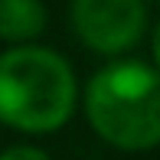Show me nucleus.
<instances>
[{"label":"nucleus","mask_w":160,"mask_h":160,"mask_svg":"<svg viewBox=\"0 0 160 160\" xmlns=\"http://www.w3.org/2000/svg\"><path fill=\"white\" fill-rule=\"evenodd\" d=\"M85 114L101 141L121 150H150L160 144V69L124 59L88 82Z\"/></svg>","instance_id":"2"},{"label":"nucleus","mask_w":160,"mask_h":160,"mask_svg":"<svg viewBox=\"0 0 160 160\" xmlns=\"http://www.w3.org/2000/svg\"><path fill=\"white\" fill-rule=\"evenodd\" d=\"M75 108V75L46 46H17L0 56V124L46 134L62 128Z\"/></svg>","instance_id":"1"},{"label":"nucleus","mask_w":160,"mask_h":160,"mask_svg":"<svg viewBox=\"0 0 160 160\" xmlns=\"http://www.w3.org/2000/svg\"><path fill=\"white\" fill-rule=\"evenodd\" d=\"M46 7L39 0H0V39L26 42L42 33Z\"/></svg>","instance_id":"4"},{"label":"nucleus","mask_w":160,"mask_h":160,"mask_svg":"<svg viewBox=\"0 0 160 160\" xmlns=\"http://www.w3.org/2000/svg\"><path fill=\"white\" fill-rule=\"evenodd\" d=\"M0 160H49L39 147H10L0 154Z\"/></svg>","instance_id":"5"},{"label":"nucleus","mask_w":160,"mask_h":160,"mask_svg":"<svg viewBox=\"0 0 160 160\" xmlns=\"http://www.w3.org/2000/svg\"><path fill=\"white\" fill-rule=\"evenodd\" d=\"M154 59H157V69H160V23L154 30Z\"/></svg>","instance_id":"6"},{"label":"nucleus","mask_w":160,"mask_h":160,"mask_svg":"<svg viewBox=\"0 0 160 160\" xmlns=\"http://www.w3.org/2000/svg\"><path fill=\"white\" fill-rule=\"evenodd\" d=\"M72 23L78 39L95 52H124L147 26L141 0H72Z\"/></svg>","instance_id":"3"}]
</instances>
